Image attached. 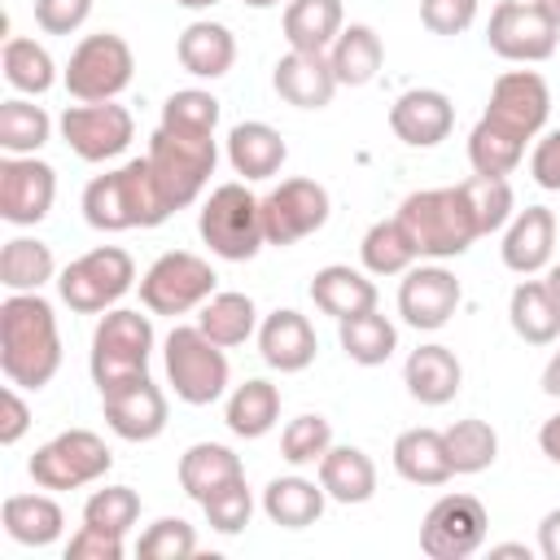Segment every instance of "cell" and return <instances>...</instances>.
Masks as SVG:
<instances>
[{"label": "cell", "mask_w": 560, "mask_h": 560, "mask_svg": "<svg viewBox=\"0 0 560 560\" xmlns=\"http://www.w3.org/2000/svg\"><path fill=\"white\" fill-rule=\"evenodd\" d=\"M394 472L411 486H446L455 477L446 438L438 429H402L394 438Z\"/></svg>", "instance_id": "obj_26"}, {"label": "cell", "mask_w": 560, "mask_h": 560, "mask_svg": "<svg viewBox=\"0 0 560 560\" xmlns=\"http://www.w3.org/2000/svg\"><path fill=\"white\" fill-rule=\"evenodd\" d=\"M57 201V171L48 162L31 158H4L0 162V219L13 228H35L39 219H48Z\"/></svg>", "instance_id": "obj_17"}, {"label": "cell", "mask_w": 560, "mask_h": 560, "mask_svg": "<svg viewBox=\"0 0 560 560\" xmlns=\"http://www.w3.org/2000/svg\"><path fill=\"white\" fill-rule=\"evenodd\" d=\"M136 551L144 560H188L197 551V529L184 516H162L140 534Z\"/></svg>", "instance_id": "obj_49"}, {"label": "cell", "mask_w": 560, "mask_h": 560, "mask_svg": "<svg viewBox=\"0 0 560 560\" xmlns=\"http://www.w3.org/2000/svg\"><path fill=\"white\" fill-rule=\"evenodd\" d=\"M337 341H341V350H346L350 363H359V368H381V363L398 350V328L372 306V311H363V315L341 319V324H337Z\"/></svg>", "instance_id": "obj_39"}, {"label": "cell", "mask_w": 560, "mask_h": 560, "mask_svg": "<svg viewBox=\"0 0 560 560\" xmlns=\"http://www.w3.org/2000/svg\"><path fill=\"white\" fill-rule=\"evenodd\" d=\"M538 551L547 560H560V508H551L542 516V525H538Z\"/></svg>", "instance_id": "obj_56"}, {"label": "cell", "mask_w": 560, "mask_h": 560, "mask_svg": "<svg viewBox=\"0 0 560 560\" xmlns=\"http://www.w3.org/2000/svg\"><path fill=\"white\" fill-rule=\"evenodd\" d=\"M402 385H407V394H411L416 402L442 407V402H451V398L459 394L464 368H459L455 350H446V346L433 341V346H420V350L407 354V363H402Z\"/></svg>", "instance_id": "obj_24"}, {"label": "cell", "mask_w": 560, "mask_h": 560, "mask_svg": "<svg viewBox=\"0 0 560 560\" xmlns=\"http://www.w3.org/2000/svg\"><path fill=\"white\" fill-rule=\"evenodd\" d=\"M61 368V332L52 302L39 293H9L0 302V372L18 389H44Z\"/></svg>", "instance_id": "obj_1"}, {"label": "cell", "mask_w": 560, "mask_h": 560, "mask_svg": "<svg viewBox=\"0 0 560 560\" xmlns=\"http://www.w3.org/2000/svg\"><path fill=\"white\" fill-rule=\"evenodd\" d=\"M101 411H105V424L122 442H153L166 429V394L153 385V376H136V381L105 389Z\"/></svg>", "instance_id": "obj_18"}, {"label": "cell", "mask_w": 560, "mask_h": 560, "mask_svg": "<svg viewBox=\"0 0 560 560\" xmlns=\"http://www.w3.org/2000/svg\"><path fill=\"white\" fill-rule=\"evenodd\" d=\"M201 512H206L210 529H219V534H241V529L249 525V516H254V494H249L245 477L219 486V490L201 503Z\"/></svg>", "instance_id": "obj_50"}, {"label": "cell", "mask_w": 560, "mask_h": 560, "mask_svg": "<svg viewBox=\"0 0 560 560\" xmlns=\"http://www.w3.org/2000/svg\"><path fill=\"white\" fill-rule=\"evenodd\" d=\"M144 158L153 166V179H158L166 206L184 210L210 184L214 162H219V144H214V136H179V131L158 127L149 136V153Z\"/></svg>", "instance_id": "obj_6"}, {"label": "cell", "mask_w": 560, "mask_h": 560, "mask_svg": "<svg viewBox=\"0 0 560 560\" xmlns=\"http://www.w3.org/2000/svg\"><path fill=\"white\" fill-rule=\"evenodd\" d=\"M83 521L96 525V529H109V534H122L140 521V494L131 486H105V490H92L88 503H83Z\"/></svg>", "instance_id": "obj_48"}, {"label": "cell", "mask_w": 560, "mask_h": 560, "mask_svg": "<svg viewBox=\"0 0 560 560\" xmlns=\"http://www.w3.org/2000/svg\"><path fill=\"white\" fill-rule=\"evenodd\" d=\"M236 477H245L241 455L232 446H223V442H197V446H188L179 455V490L192 503H206L219 486H228Z\"/></svg>", "instance_id": "obj_30"}, {"label": "cell", "mask_w": 560, "mask_h": 560, "mask_svg": "<svg viewBox=\"0 0 560 560\" xmlns=\"http://www.w3.org/2000/svg\"><path fill=\"white\" fill-rule=\"evenodd\" d=\"M258 354L276 372H302V368L315 363L319 337H315V328H311V319L302 311L280 306L258 324Z\"/></svg>", "instance_id": "obj_23"}, {"label": "cell", "mask_w": 560, "mask_h": 560, "mask_svg": "<svg viewBox=\"0 0 560 560\" xmlns=\"http://www.w3.org/2000/svg\"><path fill=\"white\" fill-rule=\"evenodd\" d=\"M446 455H451V468L459 472V477H472V472H486L494 459H499V433L486 424V420H477V416H468V420H455L446 433Z\"/></svg>", "instance_id": "obj_44"}, {"label": "cell", "mask_w": 560, "mask_h": 560, "mask_svg": "<svg viewBox=\"0 0 560 560\" xmlns=\"http://www.w3.org/2000/svg\"><path fill=\"white\" fill-rule=\"evenodd\" d=\"M149 354H153V324L149 315L140 311H127V306H114L101 315L96 332H92V381L96 389H114L122 381H136V376H149Z\"/></svg>", "instance_id": "obj_5"}, {"label": "cell", "mask_w": 560, "mask_h": 560, "mask_svg": "<svg viewBox=\"0 0 560 560\" xmlns=\"http://www.w3.org/2000/svg\"><path fill=\"white\" fill-rule=\"evenodd\" d=\"M538 446H542V455H547L551 464H560V411H556L551 420H542V429H538Z\"/></svg>", "instance_id": "obj_57"}, {"label": "cell", "mask_w": 560, "mask_h": 560, "mask_svg": "<svg viewBox=\"0 0 560 560\" xmlns=\"http://www.w3.org/2000/svg\"><path fill=\"white\" fill-rule=\"evenodd\" d=\"M0 70H4L9 88L22 92V96H44V92L57 83V66H52L48 48L35 44V39H26V35H9V39H4Z\"/></svg>", "instance_id": "obj_41"}, {"label": "cell", "mask_w": 560, "mask_h": 560, "mask_svg": "<svg viewBox=\"0 0 560 560\" xmlns=\"http://www.w3.org/2000/svg\"><path fill=\"white\" fill-rule=\"evenodd\" d=\"M109 468H114V451L92 429H66V433L48 438L44 446H35V455L26 464V472L39 490H79V486L101 481Z\"/></svg>", "instance_id": "obj_9"}, {"label": "cell", "mask_w": 560, "mask_h": 560, "mask_svg": "<svg viewBox=\"0 0 560 560\" xmlns=\"http://www.w3.org/2000/svg\"><path fill=\"white\" fill-rule=\"evenodd\" d=\"M61 140L70 144L74 158L83 162H109L118 158L131 140H136V118L127 105H114V101H96V105H66L61 114Z\"/></svg>", "instance_id": "obj_15"}, {"label": "cell", "mask_w": 560, "mask_h": 560, "mask_svg": "<svg viewBox=\"0 0 560 560\" xmlns=\"http://www.w3.org/2000/svg\"><path fill=\"white\" fill-rule=\"evenodd\" d=\"M136 74V57H131V44L114 31H96V35H83L66 61V92L83 105H96V101H114L118 92H127Z\"/></svg>", "instance_id": "obj_10"}, {"label": "cell", "mask_w": 560, "mask_h": 560, "mask_svg": "<svg viewBox=\"0 0 560 560\" xmlns=\"http://www.w3.org/2000/svg\"><path fill=\"white\" fill-rule=\"evenodd\" d=\"M311 302L341 324V319L363 315V311L376 306V284L363 271L346 267V262H328V267H319L311 276Z\"/></svg>", "instance_id": "obj_28"}, {"label": "cell", "mask_w": 560, "mask_h": 560, "mask_svg": "<svg viewBox=\"0 0 560 560\" xmlns=\"http://www.w3.org/2000/svg\"><path fill=\"white\" fill-rule=\"evenodd\" d=\"M197 328L214 341V346H241L258 332V306L249 293H214L201 302V315H197Z\"/></svg>", "instance_id": "obj_37"}, {"label": "cell", "mask_w": 560, "mask_h": 560, "mask_svg": "<svg viewBox=\"0 0 560 560\" xmlns=\"http://www.w3.org/2000/svg\"><path fill=\"white\" fill-rule=\"evenodd\" d=\"M122 534H109V529H96V525H79L66 542V560H122Z\"/></svg>", "instance_id": "obj_52"}, {"label": "cell", "mask_w": 560, "mask_h": 560, "mask_svg": "<svg viewBox=\"0 0 560 560\" xmlns=\"http://www.w3.org/2000/svg\"><path fill=\"white\" fill-rule=\"evenodd\" d=\"M420 22L433 35H459L477 22V0H420Z\"/></svg>", "instance_id": "obj_51"}, {"label": "cell", "mask_w": 560, "mask_h": 560, "mask_svg": "<svg viewBox=\"0 0 560 560\" xmlns=\"http://www.w3.org/2000/svg\"><path fill=\"white\" fill-rule=\"evenodd\" d=\"M525 158V140L503 131L499 122L481 118L472 131H468V162H472V175H512Z\"/></svg>", "instance_id": "obj_43"}, {"label": "cell", "mask_w": 560, "mask_h": 560, "mask_svg": "<svg viewBox=\"0 0 560 560\" xmlns=\"http://www.w3.org/2000/svg\"><path fill=\"white\" fill-rule=\"evenodd\" d=\"M459 192H464V201H468L472 223H477L481 236L508 228L512 214H516V197H512L508 175H472V179L459 184Z\"/></svg>", "instance_id": "obj_45"}, {"label": "cell", "mask_w": 560, "mask_h": 560, "mask_svg": "<svg viewBox=\"0 0 560 560\" xmlns=\"http://www.w3.org/2000/svg\"><path fill=\"white\" fill-rule=\"evenodd\" d=\"M162 127L179 136H214L219 127V101L201 88H179L162 105Z\"/></svg>", "instance_id": "obj_46"}, {"label": "cell", "mask_w": 560, "mask_h": 560, "mask_svg": "<svg viewBox=\"0 0 560 560\" xmlns=\"http://www.w3.org/2000/svg\"><path fill=\"white\" fill-rule=\"evenodd\" d=\"M556 232H560V228H556V214H551L547 206H525V210H516L512 223L503 228V245H499L503 267L516 271V276L542 271V267L551 262V254H556Z\"/></svg>", "instance_id": "obj_22"}, {"label": "cell", "mask_w": 560, "mask_h": 560, "mask_svg": "<svg viewBox=\"0 0 560 560\" xmlns=\"http://www.w3.org/2000/svg\"><path fill=\"white\" fill-rule=\"evenodd\" d=\"M175 210L166 206L149 158H131L118 171L96 175L83 188V219L96 232H127V228H158Z\"/></svg>", "instance_id": "obj_2"}, {"label": "cell", "mask_w": 560, "mask_h": 560, "mask_svg": "<svg viewBox=\"0 0 560 560\" xmlns=\"http://www.w3.org/2000/svg\"><path fill=\"white\" fill-rule=\"evenodd\" d=\"M324 503H328L324 486L319 481H306L298 472L293 477H271L267 490H262V512L280 529H306V525H315L324 516Z\"/></svg>", "instance_id": "obj_33"}, {"label": "cell", "mask_w": 560, "mask_h": 560, "mask_svg": "<svg viewBox=\"0 0 560 560\" xmlns=\"http://www.w3.org/2000/svg\"><path fill=\"white\" fill-rule=\"evenodd\" d=\"M328 61H332V74L341 88H363L376 79L381 61H385V44L368 22H350V26H341L337 44L328 48Z\"/></svg>", "instance_id": "obj_34"}, {"label": "cell", "mask_w": 560, "mask_h": 560, "mask_svg": "<svg viewBox=\"0 0 560 560\" xmlns=\"http://www.w3.org/2000/svg\"><path fill=\"white\" fill-rule=\"evenodd\" d=\"M455 127V105L446 92L438 88H407L394 105H389V131L411 144V149H433L451 136Z\"/></svg>", "instance_id": "obj_20"}, {"label": "cell", "mask_w": 560, "mask_h": 560, "mask_svg": "<svg viewBox=\"0 0 560 560\" xmlns=\"http://www.w3.org/2000/svg\"><path fill=\"white\" fill-rule=\"evenodd\" d=\"M214 267L192 249H171L153 258V267L140 276V302L153 315H188L206 298H214Z\"/></svg>", "instance_id": "obj_11"}, {"label": "cell", "mask_w": 560, "mask_h": 560, "mask_svg": "<svg viewBox=\"0 0 560 560\" xmlns=\"http://www.w3.org/2000/svg\"><path fill=\"white\" fill-rule=\"evenodd\" d=\"M398 219L407 228V236L416 241V254L420 258H433V262H446V258H459L468 254V245L481 236L477 223H472V210L455 188H420V192H407L402 206H398Z\"/></svg>", "instance_id": "obj_3"}, {"label": "cell", "mask_w": 560, "mask_h": 560, "mask_svg": "<svg viewBox=\"0 0 560 560\" xmlns=\"http://www.w3.org/2000/svg\"><path fill=\"white\" fill-rule=\"evenodd\" d=\"M136 284V262L127 249L118 245H96L88 254H79L74 262L61 267L57 276V293L70 311L79 315H101L114 311V302Z\"/></svg>", "instance_id": "obj_8"}, {"label": "cell", "mask_w": 560, "mask_h": 560, "mask_svg": "<svg viewBox=\"0 0 560 560\" xmlns=\"http://www.w3.org/2000/svg\"><path fill=\"white\" fill-rule=\"evenodd\" d=\"M359 258H363V271H368V276H402V271L416 267L420 254H416V241L407 236L402 219L394 214V219H376V223L363 232Z\"/></svg>", "instance_id": "obj_36"}, {"label": "cell", "mask_w": 560, "mask_h": 560, "mask_svg": "<svg viewBox=\"0 0 560 560\" xmlns=\"http://www.w3.org/2000/svg\"><path fill=\"white\" fill-rule=\"evenodd\" d=\"M319 468V486L332 503H368L376 494V464L359 446H328Z\"/></svg>", "instance_id": "obj_31"}, {"label": "cell", "mask_w": 560, "mask_h": 560, "mask_svg": "<svg viewBox=\"0 0 560 560\" xmlns=\"http://www.w3.org/2000/svg\"><path fill=\"white\" fill-rule=\"evenodd\" d=\"M542 394H551V398H560V350L547 359V368H542Z\"/></svg>", "instance_id": "obj_58"}, {"label": "cell", "mask_w": 560, "mask_h": 560, "mask_svg": "<svg viewBox=\"0 0 560 560\" xmlns=\"http://www.w3.org/2000/svg\"><path fill=\"white\" fill-rule=\"evenodd\" d=\"M529 175H534L538 188L560 192V127L547 131V136L534 144V153H529Z\"/></svg>", "instance_id": "obj_54"}, {"label": "cell", "mask_w": 560, "mask_h": 560, "mask_svg": "<svg viewBox=\"0 0 560 560\" xmlns=\"http://www.w3.org/2000/svg\"><path fill=\"white\" fill-rule=\"evenodd\" d=\"M538 4H542V9H547L556 22H560V0H538Z\"/></svg>", "instance_id": "obj_63"}, {"label": "cell", "mask_w": 560, "mask_h": 560, "mask_svg": "<svg viewBox=\"0 0 560 560\" xmlns=\"http://www.w3.org/2000/svg\"><path fill=\"white\" fill-rule=\"evenodd\" d=\"M26 429H31V407L22 402L18 385H4V394H0V446L22 442Z\"/></svg>", "instance_id": "obj_55"}, {"label": "cell", "mask_w": 560, "mask_h": 560, "mask_svg": "<svg viewBox=\"0 0 560 560\" xmlns=\"http://www.w3.org/2000/svg\"><path fill=\"white\" fill-rule=\"evenodd\" d=\"M4 534L22 547H48L66 529V512L52 494H9L0 508Z\"/></svg>", "instance_id": "obj_32"}, {"label": "cell", "mask_w": 560, "mask_h": 560, "mask_svg": "<svg viewBox=\"0 0 560 560\" xmlns=\"http://www.w3.org/2000/svg\"><path fill=\"white\" fill-rule=\"evenodd\" d=\"M57 276L52 249L39 236H13L0 249V284L9 293H39Z\"/></svg>", "instance_id": "obj_38"}, {"label": "cell", "mask_w": 560, "mask_h": 560, "mask_svg": "<svg viewBox=\"0 0 560 560\" xmlns=\"http://www.w3.org/2000/svg\"><path fill=\"white\" fill-rule=\"evenodd\" d=\"M490 556H525L529 560V547L525 542H499V547H490Z\"/></svg>", "instance_id": "obj_59"}, {"label": "cell", "mask_w": 560, "mask_h": 560, "mask_svg": "<svg viewBox=\"0 0 560 560\" xmlns=\"http://www.w3.org/2000/svg\"><path fill=\"white\" fill-rule=\"evenodd\" d=\"M556 39H560V22L538 0H499L490 9L486 44L503 61H521V66L547 61L556 52Z\"/></svg>", "instance_id": "obj_12"}, {"label": "cell", "mask_w": 560, "mask_h": 560, "mask_svg": "<svg viewBox=\"0 0 560 560\" xmlns=\"http://www.w3.org/2000/svg\"><path fill=\"white\" fill-rule=\"evenodd\" d=\"M92 0H35V26L44 35H70L88 22Z\"/></svg>", "instance_id": "obj_53"}, {"label": "cell", "mask_w": 560, "mask_h": 560, "mask_svg": "<svg viewBox=\"0 0 560 560\" xmlns=\"http://www.w3.org/2000/svg\"><path fill=\"white\" fill-rule=\"evenodd\" d=\"M197 232L210 245V254L228 258V262H249L267 236H262V197H254L245 184H219L201 214H197Z\"/></svg>", "instance_id": "obj_4"}, {"label": "cell", "mask_w": 560, "mask_h": 560, "mask_svg": "<svg viewBox=\"0 0 560 560\" xmlns=\"http://www.w3.org/2000/svg\"><path fill=\"white\" fill-rule=\"evenodd\" d=\"M508 319H512V332L525 346H551L560 337V306L551 302V293H547L542 280H521L512 289Z\"/></svg>", "instance_id": "obj_35"}, {"label": "cell", "mask_w": 560, "mask_h": 560, "mask_svg": "<svg viewBox=\"0 0 560 560\" xmlns=\"http://www.w3.org/2000/svg\"><path fill=\"white\" fill-rule=\"evenodd\" d=\"M241 4H249V9H276L280 0H241Z\"/></svg>", "instance_id": "obj_62"}, {"label": "cell", "mask_w": 560, "mask_h": 560, "mask_svg": "<svg viewBox=\"0 0 560 560\" xmlns=\"http://www.w3.org/2000/svg\"><path fill=\"white\" fill-rule=\"evenodd\" d=\"M280 26H284L289 48L328 52L346 26V9H341V0H289Z\"/></svg>", "instance_id": "obj_29"}, {"label": "cell", "mask_w": 560, "mask_h": 560, "mask_svg": "<svg viewBox=\"0 0 560 560\" xmlns=\"http://www.w3.org/2000/svg\"><path fill=\"white\" fill-rule=\"evenodd\" d=\"M179 9H210V4H219V0H175Z\"/></svg>", "instance_id": "obj_61"}, {"label": "cell", "mask_w": 560, "mask_h": 560, "mask_svg": "<svg viewBox=\"0 0 560 560\" xmlns=\"http://www.w3.org/2000/svg\"><path fill=\"white\" fill-rule=\"evenodd\" d=\"M271 88L280 101L298 105V109H324L332 96H337V74H332V61L328 52H298L289 48L276 70H271Z\"/></svg>", "instance_id": "obj_21"}, {"label": "cell", "mask_w": 560, "mask_h": 560, "mask_svg": "<svg viewBox=\"0 0 560 560\" xmlns=\"http://www.w3.org/2000/svg\"><path fill=\"white\" fill-rule=\"evenodd\" d=\"M542 284H547V293H551V302L560 306V262H556V267L547 271V280H542Z\"/></svg>", "instance_id": "obj_60"}, {"label": "cell", "mask_w": 560, "mask_h": 560, "mask_svg": "<svg viewBox=\"0 0 560 560\" xmlns=\"http://www.w3.org/2000/svg\"><path fill=\"white\" fill-rule=\"evenodd\" d=\"M547 114H551V88H547V79L538 70H508V74L494 79L481 118L499 122L503 131H512L521 140H534L547 127Z\"/></svg>", "instance_id": "obj_16"}, {"label": "cell", "mask_w": 560, "mask_h": 560, "mask_svg": "<svg viewBox=\"0 0 560 560\" xmlns=\"http://www.w3.org/2000/svg\"><path fill=\"white\" fill-rule=\"evenodd\" d=\"M166 381L179 402L188 407H210L228 389V354L214 346L197 324H175L166 332Z\"/></svg>", "instance_id": "obj_7"}, {"label": "cell", "mask_w": 560, "mask_h": 560, "mask_svg": "<svg viewBox=\"0 0 560 560\" xmlns=\"http://www.w3.org/2000/svg\"><path fill=\"white\" fill-rule=\"evenodd\" d=\"M490 529L486 503L477 494H442L420 525V551L429 560H468L472 551H481Z\"/></svg>", "instance_id": "obj_13"}, {"label": "cell", "mask_w": 560, "mask_h": 560, "mask_svg": "<svg viewBox=\"0 0 560 560\" xmlns=\"http://www.w3.org/2000/svg\"><path fill=\"white\" fill-rule=\"evenodd\" d=\"M52 136V118L44 114V105L26 101V96H9L0 105V149L13 158H31L48 144Z\"/></svg>", "instance_id": "obj_42"}, {"label": "cell", "mask_w": 560, "mask_h": 560, "mask_svg": "<svg viewBox=\"0 0 560 560\" xmlns=\"http://www.w3.org/2000/svg\"><path fill=\"white\" fill-rule=\"evenodd\" d=\"M223 420H228V429H232L236 438H262V433H271L276 420H280V389H276L271 381H262V376L236 385V389L228 394Z\"/></svg>", "instance_id": "obj_40"}, {"label": "cell", "mask_w": 560, "mask_h": 560, "mask_svg": "<svg viewBox=\"0 0 560 560\" xmlns=\"http://www.w3.org/2000/svg\"><path fill=\"white\" fill-rule=\"evenodd\" d=\"M175 57L197 79H223L236 61V35L223 22H188L175 39Z\"/></svg>", "instance_id": "obj_27"}, {"label": "cell", "mask_w": 560, "mask_h": 560, "mask_svg": "<svg viewBox=\"0 0 560 560\" xmlns=\"http://www.w3.org/2000/svg\"><path fill=\"white\" fill-rule=\"evenodd\" d=\"M459 298H464V289H459V280L442 262L411 267V271H402V284H398V315L411 328L433 332V328H442L455 315Z\"/></svg>", "instance_id": "obj_19"}, {"label": "cell", "mask_w": 560, "mask_h": 560, "mask_svg": "<svg viewBox=\"0 0 560 560\" xmlns=\"http://www.w3.org/2000/svg\"><path fill=\"white\" fill-rule=\"evenodd\" d=\"M328 446H332V424H328L319 411H306V416L289 420L284 433H280V455H284L293 468L319 464Z\"/></svg>", "instance_id": "obj_47"}, {"label": "cell", "mask_w": 560, "mask_h": 560, "mask_svg": "<svg viewBox=\"0 0 560 560\" xmlns=\"http://www.w3.org/2000/svg\"><path fill=\"white\" fill-rule=\"evenodd\" d=\"M284 158H289V144L271 122L249 118V122H236L228 131V162L245 184L249 179H271L284 166Z\"/></svg>", "instance_id": "obj_25"}, {"label": "cell", "mask_w": 560, "mask_h": 560, "mask_svg": "<svg viewBox=\"0 0 560 560\" xmlns=\"http://www.w3.org/2000/svg\"><path fill=\"white\" fill-rule=\"evenodd\" d=\"M328 188L315 179H280L267 197H262V236L267 245H298L306 236H315L328 223Z\"/></svg>", "instance_id": "obj_14"}]
</instances>
